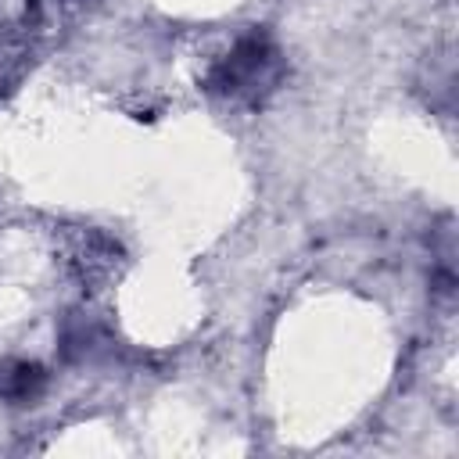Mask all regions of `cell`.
Returning a JSON list of instances; mask_svg holds the SVG:
<instances>
[{
    "mask_svg": "<svg viewBox=\"0 0 459 459\" xmlns=\"http://www.w3.org/2000/svg\"><path fill=\"white\" fill-rule=\"evenodd\" d=\"M47 391V369L29 359H0V402L32 405Z\"/></svg>",
    "mask_w": 459,
    "mask_h": 459,
    "instance_id": "2",
    "label": "cell"
},
{
    "mask_svg": "<svg viewBox=\"0 0 459 459\" xmlns=\"http://www.w3.org/2000/svg\"><path fill=\"white\" fill-rule=\"evenodd\" d=\"M283 75H287V57L280 43L273 39L269 29L251 25L230 43L222 57L208 65V72L201 75V90L230 104L262 108L280 90Z\"/></svg>",
    "mask_w": 459,
    "mask_h": 459,
    "instance_id": "1",
    "label": "cell"
}]
</instances>
